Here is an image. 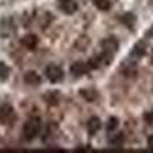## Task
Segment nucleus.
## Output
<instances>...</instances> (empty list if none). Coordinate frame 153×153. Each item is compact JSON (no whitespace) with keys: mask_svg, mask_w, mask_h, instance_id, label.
Listing matches in <instances>:
<instances>
[{"mask_svg":"<svg viewBox=\"0 0 153 153\" xmlns=\"http://www.w3.org/2000/svg\"><path fill=\"white\" fill-rule=\"evenodd\" d=\"M89 71H91V68H89V65L87 63H84V61H75L74 65L71 66V74L74 75V76H83V75H86Z\"/></svg>","mask_w":153,"mask_h":153,"instance_id":"nucleus-5","label":"nucleus"},{"mask_svg":"<svg viewBox=\"0 0 153 153\" xmlns=\"http://www.w3.org/2000/svg\"><path fill=\"white\" fill-rule=\"evenodd\" d=\"M40 130H42V120L38 117H32L23 126V138L26 141H32L40 135Z\"/></svg>","mask_w":153,"mask_h":153,"instance_id":"nucleus-1","label":"nucleus"},{"mask_svg":"<svg viewBox=\"0 0 153 153\" xmlns=\"http://www.w3.org/2000/svg\"><path fill=\"white\" fill-rule=\"evenodd\" d=\"M14 118H16V112H14V107L11 104H2L0 106V123L9 124Z\"/></svg>","mask_w":153,"mask_h":153,"instance_id":"nucleus-4","label":"nucleus"},{"mask_svg":"<svg viewBox=\"0 0 153 153\" xmlns=\"http://www.w3.org/2000/svg\"><path fill=\"white\" fill-rule=\"evenodd\" d=\"M9 75H11V69L9 66L6 65V63H0V80L5 81L9 78Z\"/></svg>","mask_w":153,"mask_h":153,"instance_id":"nucleus-14","label":"nucleus"},{"mask_svg":"<svg viewBox=\"0 0 153 153\" xmlns=\"http://www.w3.org/2000/svg\"><path fill=\"white\" fill-rule=\"evenodd\" d=\"M46 74V78L51 81V83H60L63 80V76H65V72H63V69L57 65H49L45 71Z\"/></svg>","mask_w":153,"mask_h":153,"instance_id":"nucleus-2","label":"nucleus"},{"mask_svg":"<svg viewBox=\"0 0 153 153\" xmlns=\"http://www.w3.org/2000/svg\"><path fill=\"white\" fill-rule=\"evenodd\" d=\"M80 95H81L86 101H94V100L98 97L97 91H94V89H83V91H80Z\"/></svg>","mask_w":153,"mask_h":153,"instance_id":"nucleus-13","label":"nucleus"},{"mask_svg":"<svg viewBox=\"0 0 153 153\" xmlns=\"http://www.w3.org/2000/svg\"><path fill=\"white\" fill-rule=\"evenodd\" d=\"M147 147L153 152V135H152V136H149V139H147Z\"/></svg>","mask_w":153,"mask_h":153,"instance_id":"nucleus-19","label":"nucleus"},{"mask_svg":"<svg viewBox=\"0 0 153 153\" xmlns=\"http://www.w3.org/2000/svg\"><path fill=\"white\" fill-rule=\"evenodd\" d=\"M135 20H136V19H135V16L132 14V12H127V14H126L124 17H121V22H123V23L126 25L127 28H130V29L133 28V25H135Z\"/></svg>","mask_w":153,"mask_h":153,"instance_id":"nucleus-15","label":"nucleus"},{"mask_svg":"<svg viewBox=\"0 0 153 153\" xmlns=\"http://www.w3.org/2000/svg\"><path fill=\"white\" fill-rule=\"evenodd\" d=\"M124 133H115V135H112L110 138H109V144H110V147H115V149H120L123 144H124Z\"/></svg>","mask_w":153,"mask_h":153,"instance_id":"nucleus-11","label":"nucleus"},{"mask_svg":"<svg viewBox=\"0 0 153 153\" xmlns=\"http://www.w3.org/2000/svg\"><path fill=\"white\" fill-rule=\"evenodd\" d=\"M58 8L65 12V14H74L78 9V3L75 0H58Z\"/></svg>","mask_w":153,"mask_h":153,"instance_id":"nucleus-6","label":"nucleus"},{"mask_svg":"<svg viewBox=\"0 0 153 153\" xmlns=\"http://www.w3.org/2000/svg\"><path fill=\"white\" fill-rule=\"evenodd\" d=\"M147 52V45L144 42H138L133 48H132V52H130V57L132 58H143Z\"/></svg>","mask_w":153,"mask_h":153,"instance_id":"nucleus-7","label":"nucleus"},{"mask_svg":"<svg viewBox=\"0 0 153 153\" xmlns=\"http://www.w3.org/2000/svg\"><path fill=\"white\" fill-rule=\"evenodd\" d=\"M45 101L51 106H57L60 103V94L55 92V91H51V92H46L45 94Z\"/></svg>","mask_w":153,"mask_h":153,"instance_id":"nucleus-12","label":"nucleus"},{"mask_svg":"<svg viewBox=\"0 0 153 153\" xmlns=\"http://www.w3.org/2000/svg\"><path fill=\"white\" fill-rule=\"evenodd\" d=\"M86 127H87V132H89V133H91V135H95V133L101 129V120H100L98 117H92V118H89V120H87Z\"/></svg>","mask_w":153,"mask_h":153,"instance_id":"nucleus-9","label":"nucleus"},{"mask_svg":"<svg viewBox=\"0 0 153 153\" xmlns=\"http://www.w3.org/2000/svg\"><path fill=\"white\" fill-rule=\"evenodd\" d=\"M118 124H120V120H118L117 117H110V118H109V121H107V126H106L107 132L110 133V132H113V130H117Z\"/></svg>","mask_w":153,"mask_h":153,"instance_id":"nucleus-17","label":"nucleus"},{"mask_svg":"<svg viewBox=\"0 0 153 153\" xmlns=\"http://www.w3.org/2000/svg\"><path fill=\"white\" fill-rule=\"evenodd\" d=\"M22 45L26 49H29V51H34L37 48V45H38V38L34 34H28V35H25L22 38Z\"/></svg>","mask_w":153,"mask_h":153,"instance_id":"nucleus-8","label":"nucleus"},{"mask_svg":"<svg viewBox=\"0 0 153 153\" xmlns=\"http://www.w3.org/2000/svg\"><path fill=\"white\" fill-rule=\"evenodd\" d=\"M152 63H153V52H152Z\"/></svg>","mask_w":153,"mask_h":153,"instance_id":"nucleus-21","label":"nucleus"},{"mask_svg":"<svg viewBox=\"0 0 153 153\" xmlns=\"http://www.w3.org/2000/svg\"><path fill=\"white\" fill-rule=\"evenodd\" d=\"M101 48H103V52L115 55L118 52V49H120V42L115 37H107V38H104V40L101 42Z\"/></svg>","mask_w":153,"mask_h":153,"instance_id":"nucleus-3","label":"nucleus"},{"mask_svg":"<svg viewBox=\"0 0 153 153\" xmlns=\"http://www.w3.org/2000/svg\"><path fill=\"white\" fill-rule=\"evenodd\" d=\"M144 120H146V123H147L149 126H153V110L144 113Z\"/></svg>","mask_w":153,"mask_h":153,"instance_id":"nucleus-18","label":"nucleus"},{"mask_svg":"<svg viewBox=\"0 0 153 153\" xmlns=\"http://www.w3.org/2000/svg\"><path fill=\"white\" fill-rule=\"evenodd\" d=\"M94 5L100 9V11H109L112 3H110V0H94Z\"/></svg>","mask_w":153,"mask_h":153,"instance_id":"nucleus-16","label":"nucleus"},{"mask_svg":"<svg viewBox=\"0 0 153 153\" xmlns=\"http://www.w3.org/2000/svg\"><path fill=\"white\" fill-rule=\"evenodd\" d=\"M146 35H147V37H153V26L147 31V34H146Z\"/></svg>","mask_w":153,"mask_h":153,"instance_id":"nucleus-20","label":"nucleus"},{"mask_svg":"<svg viewBox=\"0 0 153 153\" xmlns=\"http://www.w3.org/2000/svg\"><path fill=\"white\" fill-rule=\"evenodd\" d=\"M42 78H40V75H38L37 72L34 71H29L25 74V83L29 84V86H37V84H40Z\"/></svg>","mask_w":153,"mask_h":153,"instance_id":"nucleus-10","label":"nucleus"}]
</instances>
